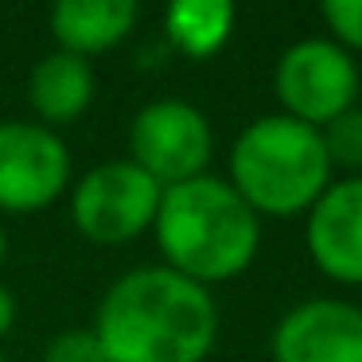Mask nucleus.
I'll return each mask as SVG.
<instances>
[{
    "mask_svg": "<svg viewBox=\"0 0 362 362\" xmlns=\"http://www.w3.org/2000/svg\"><path fill=\"white\" fill-rule=\"evenodd\" d=\"M4 250H8V238H4V226H0V261H4Z\"/></svg>",
    "mask_w": 362,
    "mask_h": 362,
    "instance_id": "f3484780",
    "label": "nucleus"
},
{
    "mask_svg": "<svg viewBox=\"0 0 362 362\" xmlns=\"http://www.w3.org/2000/svg\"><path fill=\"white\" fill-rule=\"evenodd\" d=\"M323 20H327L339 47L362 51V0H327L323 4Z\"/></svg>",
    "mask_w": 362,
    "mask_h": 362,
    "instance_id": "2eb2a0df",
    "label": "nucleus"
},
{
    "mask_svg": "<svg viewBox=\"0 0 362 362\" xmlns=\"http://www.w3.org/2000/svg\"><path fill=\"white\" fill-rule=\"evenodd\" d=\"M94 335L110 362H203L218 339V308L206 284L141 265L105 288Z\"/></svg>",
    "mask_w": 362,
    "mask_h": 362,
    "instance_id": "f257e3e1",
    "label": "nucleus"
},
{
    "mask_svg": "<svg viewBox=\"0 0 362 362\" xmlns=\"http://www.w3.org/2000/svg\"><path fill=\"white\" fill-rule=\"evenodd\" d=\"M273 362H362V308L315 296L273 327Z\"/></svg>",
    "mask_w": 362,
    "mask_h": 362,
    "instance_id": "6e6552de",
    "label": "nucleus"
},
{
    "mask_svg": "<svg viewBox=\"0 0 362 362\" xmlns=\"http://www.w3.org/2000/svg\"><path fill=\"white\" fill-rule=\"evenodd\" d=\"M129 152L141 172H148L160 187H175L195 175H206V160L214 152V133L203 110L180 98L148 102L133 117Z\"/></svg>",
    "mask_w": 362,
    "mask_h": 362,
    "instance_id": "423d86ee",
    "label": "nucleus"
},
{
    "mask_svg": "<svg viewBox=\"0 0 362 362\" xmlns=\"http://www.w3.org/2000/svg\"><path fill=\"white\" fill-rule=\"evenodd\" d=\"M308 253L331 281L362 284V175L331 183L312 203Z\"/></svg>",
    "mask_w": 362,
    "mask_h": 362,
    "instance_id": "1a4fd4ad",
    "label": "nucleus"
},
{
    "mask_svg": "<svg viewBox=\"0 0 362 362\" xmlns=\"http://www.w3.org/2000/svg\"><path fill=\"white\" fill-rule=\"evenodd\" d=\"M71 183L63 136L32 121H0V211H43Z\"/></svg>",
    "mask_w": 362,
    "mask_h": 362,
    "instance_id": "0eeeda50",
    "label": "nucleus"
},
{
    "mask_svg": "<svg viewBox=\"0 0 362 362\" xmlns=\"http://www.w3.org/2000/svg\"><path fill=\"white\" fill-rule=\"evenodd\" d=\"M43 362H110V358H105L94 327H71L47 343Z\"/></svg>",
    "mask_w": 362,
    "mask_h": 362,
    "instance_id": "4468645a",
    "label": "nucleus"
},
{
    "mask_svg": "<svg viewBox=\"0 0 362 362\" xmlns=\"http://www.w3.org/2000/svg\"><path fill=\"white\" fill-rule=\"evenodd\" d=\"M0 362H8V358H4V354H0Z\"/></svg>",
    "mask_w": 362,
    "mask_h": 362,
    "instance_id": "a211bd4d",
    "label": "nucleus"
},
{
    "mask_svg": "<svg viewBox=\"0 0 362 362\" xmlns=\"http://www.w3.org/2000/svg\"><path fill=\"white\" fill-rule=\"evenodd\" d=\"M358 66L351 51L335 40H300L281 55L273 74L284 113L312 129H323L339 113L354 110L358 98Z\"/></svg>",
    "mask_w": 362,
    "mask_h": 362,
    "instance_id": "39448f33",
    "label": "nucleus"
},
{
    "mask_svg": "<svg viewBox=\"0 0 362 362\" xmlns=\"http://www.w3.org/2000/svg\"><path fill=\"white\" fill-rule=\"evenodd\" d=\"M12 323H16V300H12V292L0 284V339L12 331Z\"/></svg>",
    "mask_w": 362,
    "mask_h": 362,
    "instance_id": "dca6fc26",
    "label": "nucleus"
},
{
    "mask_svg": "<svg viewBox=\"0 0 362 362\" xmlns=\"http://www.w3.org/2000/svg\"><path fill=\"white\" fill-rule=\"evenodd\" d=\"M136 0H59L51 8V35L59 51L90 59L117 47L136 28Z\"/></svg>",
    "mask_w": 362,
    "mask_h": 362,
    "instance_id": "9d476101",
    "label": "nucleus"
},
{
    "mask_svg": "<svg viewBox=\"0 0 362 362\" xmlns=\"http://www.w3.org/2000/svg\"><path fill=\"white\" fill-rule=\"evenodd\" d=\"M230 187L253 214L288 218L312 211L331 187V160L320 129L288 113H269L245 125L230 148Z\"/></svg>",
    "mask_w": 362,
    "mask_h": 362,
    "instance_id": "7ed1b4c3",
    "label": "nucleus"
},
{
    "mask_svg": "<svg viewBox=\"0 0 362 362\" xmlns=\"http://www.w3.org/2000/svg\"><path fill=\"white\" fill-rule=\"evenodd\" d=\"M234 16L238 12L230 0H175L164 12V35L187 59H211L226 47Z\"/></svg>",
    "mask_w": 362,
    "mask_h": 362,
    "instance_id": "f8f14e48",
    "label": "nucleus"
},
{
    "mask_svg": "<svg viewBox=\"0 0 362 362\" xmlns=\"http://www.w3.org/2000/svg\"><path fill=\"white\" fill-rule=\"evenodd\" d=\"M323 136V148H327L331 168H351V172H362V110L339 113L335 121L320 129Z\"/></svg>",
    "mask_w": 362,
    "mask_h": 362,
    "instance_id": "ddd939ff",
    "label": "nucleus"
},
{
    "mask_svg": "<svg viewBox=\"0 0 362 362\" xmlns=\"http://www.w3.org/2000/svg\"><path fill=\"white\" fill-rule=\"evenodd\" d=\"M160 195L164 187L133 160H110L78 180L71 195V218L90 242H133L156 222Z\"/></svg>",
    "mask_w": 362,
    "mask_h": 362,
    "instance_id": "20e7f679",
    "label": "nucleus"
},
{
    "mask_svg": "<svg viewBox=\"0 0 362 362\" xmlns=\"http://www.w3.org/2000/svg\"><path fill=\"white\" fill-rule=\"evenodd\" d=\"M28 102L51 125H71L94 102V66L71 51H51L28 78Z\"/></svg>",
    "mask_w": 362,
    "mask_h": 362,
    "instance_id": "9b49d317",
    "label": "nucleus"
},
{
    "mask_svg": "<svg viewBox=\"0 0 362 362\" xmlns=\"http://www.w3.org/2000/svg\"><path fill=\"white\" fill-rule=\"evenodd\" d=\"M152 230L164 250V265L195 284L238 276L261 242V218L230 180L218 175H195L164 187Z\"/></svg>",
    "mask_w": 362,
    "mask_h": 362,
    "instance_id": "f03ea898",
    "label": "nucleus"
}]
</instances>
